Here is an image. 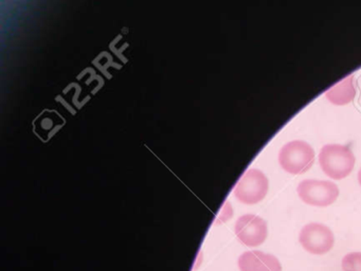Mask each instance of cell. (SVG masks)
<instances>
[{
  "instance_id": "cell-8",
  "label": "cell",
  "mask_w": 361,
  "mask_h": 271,
  "mask_svg": "<svg viewBox=\"0 0 361 271\" xmlns=\"http://www.w3.org/2000/svg\"><path fill=\"white\" fill-rule=\"evenodd\" d=\"M356 95V88L354 85V74H350L345 78H342L339 82L325 91V97L337 105H344L353 101Z\"/></svg>"
},
{
  "instance_id": "cell-1",
  "label": "cell",
  "mask_w": 361,
  "mask_h": 271,
  "mask_svg": "<svg viewBox=\"0 0 361 271\" xmlns=\"http://www.w3.org/2000/svg\"><path fill=\"white\" fill-rule=\"evenodd\" d=\"M319 163L327 176L342 179L354 169L355 155L348 145L325 144L319 152Z\"/></svg>"
},
{
  "instance_id": "cell-3",
  "label": "cell",
  "mask_w": 361,
  "mask_h": 271,
  "mask_svg": "<svg viewBox=\"0 0 361 271\" xmlns=\"http://www.w3.org/2000/svg\"><path fill=\"white\" fill-rule=\"evenodd\" d=\"M269 180L259 169H248L234 186V195L240 203L255 205L267 195Z\"/></svg>"
},
{
  "instance_id": "cell-10",
  "label": "cell",
  "mask_w": 361,
  "mask_h": 271,
  "mask_svg": "<svg viewBox=\"0 0 361 271\" xmlns=\"http://www.w3.org/2000/svg\"><path fill=\"white\" fill-rule=\"evenodd\" d=\"M358 181L361 186V167H360V169H359V171H358Z\"/></svg>"
},
{
  "instance_id": "cell-7",
  "label": "cell",
  "mask_w": 361,
  "mask_h": 271,
  "mask_svg": "<svg viewBox=\"0 0 361 271\" xmlns=\"http://www.w3.org/2000/svg\"><path fill=\"white\" fill-rule=\"evenodd\" d=\"M240 271H282L278 258L263 251H246L238 258Z\"/></svg>"
},
{
  "instance_id": "cell-5",
  "label": "cell",
  "mask_w": 361,
  "mask_h": 271,
  "mask_svg": "<svg viewBox=\"0 0 361 271\" xmlns=\"http://www.w3.org/2000/svg\"><path fill=\"white\" fill-rule=\"evenodd\" d=\"M299 241L306 251L322 255L334 247L335 236L333 231L325 224L310 222L300 231Z\"/></svg>"
},
{
  "instance_id": "cell-6",
  "label": "cell",
  "mask_w": 361,
  "mask_h": 271,
  "mask_svg": "<svg viewBox=\"0 0 361 271\" xmlns=\"http://www.w3.org/2000/svg\"><path fill=\"white\" fill-rule=\"evenodd\" d=\"M234 230L238 239L248 247H257L267 239V222L255 214H245L238 217Z\"/></svg>"
},
{
  "instance_id": "cell-2",
  "label": "cell",
  "mask_w": 361,
  "mask_h": 271,
  "mask_svg": "<svg viewBox=\"0 0 361 271\" xmlns=\"http://www.w3.org/2000/svg\"><path fill=\"white\" fill-rule=\"evenodd\" d=\"M314 161V148L304 140L287 142L279 152V162L288 173H305L312 167Z\"/></svg>"
},
{
  "instance_id": "cell-4",
  "label": "cell",
  "mask_w": 361,
  "mask_h": 271,
  "mask_svg": "<svg viewBox=\"0 0 361 271\" xmlns=\"http://www.w3.org/2000/svg\"><path fill=\"white\" fill-rule=\"evenodd\" d=\"M298 194L307 205L326 207L335 203L339 196V188L329 180L304 179L298 184Z\"/></svg>"
},
{
  "instance_id": "cell-9",
  "label": "cell",
  "mask_w": 361,
  "mask_h": 271,
  "mask_svg": "<svg viewBox=\"0 0 361 271\" xmlns=\"http://www.w3.org/2000/svg\"><path fill=\"white\" fill-rule=\"evenodd\" d=\"M343 271H361V252L346 254L342 260Z\"/></svg>"
}]
</instances>
